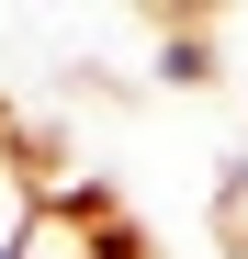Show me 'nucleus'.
<instances>
[{"mask_svg":"<svg viewBox=\"0 0 248 259\" xmlns=\"http://www.w3.org/2000/svg\"><path fill=\"white\" fill-rule=\"evenodd\" d=\"M23 226H34V147L0 136V259L23 248Z\"/></svg>","mask_w":248,"mask_h":259,"instance_id":"f257e3e1","label":"nucleus"}]
</instances>
